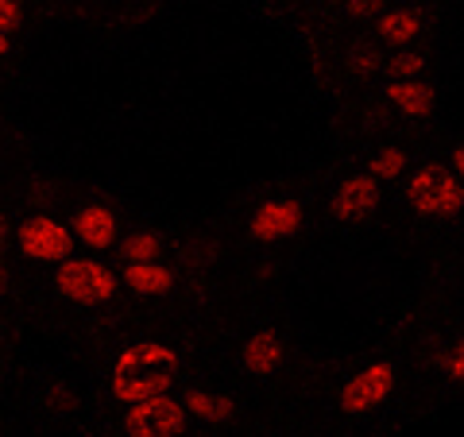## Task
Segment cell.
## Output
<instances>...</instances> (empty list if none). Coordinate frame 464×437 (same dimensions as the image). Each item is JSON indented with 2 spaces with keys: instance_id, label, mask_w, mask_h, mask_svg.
<instances>
[{
  "instance_id": "1",
  "label": "cell",
  "mask_w": 464,
  "mask_h": 437,
  "mask_svg": "<svg viewBox=\"0 0 464 437\" xmlns=\"http://www.w3.org/2000/svg\"><path fill=\"white\" fill-rule=\"evenodd\" d=\"M174 375H179V353L159 341H136L128 345L112 364V399L116 403H143L155 395H167Z\"/></svg>"
},
{
  "instance_id": "2",
  "label": "cell",
  "mask_w": 464,
  "mask_h": 437,
  "mask_svg": "<svg viewBox=\"0 0 464 437\" xmlns=\"http://www.w3.org/2000/svg\"><path fill=\"white\" fill-rule=\"evenodd\" d=\"M406 198H411V206L418 213L433 217V221H445V217H457L464 209V186L457 174L441 163L418 167L411 174V186H406Z\"/></svg>"
},
{
  "instance_id": "3",
  "label": "cell",
  "mask_w": 464,
  "mask_h": 437,
  "mask_svg": "<svg viewBox=\"0 0 464 437\" xmlns=\"http://www.w3.org/2000/svg\"><path fill=\"white\" fill-rule=\"evenodd\" d=\"M54 286H58V295L74 306H105L116 295V286H121V275H112L101 259L70 256L58 264Z\"/></svg>"
},
{
  "instance_id": "4",
  "label": "cell",
  "mask_w": 464,
  "mask_h": 437,
  "mask_svg": "<svg viewBox=\"0 0 464 437\" xmlns=\"http://www.w3.org/2000/svg\"><path fill=\"white\" fill-rule=\"evenodd\" d=\"M16 244L27 259H39V264H63V259L74 256V228L54 221L47 213H35L16 228Z\"/></svg>"
},
{
  "instance_id": "5",
  "label": "cell",
  "mask_w": 464,
  "mask_h": 437,
  "mask_svg": "<svg viewBox=\"0 0 464 437\" xmlns=\"http://www.w3.org/2000/svg\"><path fill=\"white\" fill-rule=\"evenodd\" d=\"M186 406L170 395H155L132 403L124 414V433L128 437H179L186 433Z\"/></svg>"
},
{
  "instance_id": "6",
  "label": "cell",
  "mask_w": 464,
  "mask_h": 437,
  "mask_svg": "<svg viewBox=\"0 0 464 437\" xmlns=\"http://www.w3.org/2000/svg\"><path fill=\"white\" fill-rule=\"evenodd\" d=\"M395 391V368L391 364H368L364 372H356L353 380L341 391V411L344 414H368L380 403H387V395Z\"/></svg>"
},
{
  "instance_id": "7",
  "label": "cell",
  "mask_w": 464,
  "mask_h": 437,
  "mask_svg": "<svg viewBox=\"0 0 464 437\" xmlns=\"http://www.w3.org/2000/svg\"><path fill=\"white\" fill-rule=\"evenodd\" d=\"M380 198H383L380 179H372V174H353V179H344L337 186V194H333V217L344 225H360L380 209Z\"/></svg>"
},
{
  "instance_id": "8",
  "label": "cell",
  "mask_w": 464,
  "mask_h": 437,
  "mask_svg": "<svg viewBox=\"0 0 464 437\" xmlns=\"http://www.w3.org/2000/svg\"><path fill=\"white\" fill-rule=\"evenodd\" d=\"M298 228H302V206L298 201H290V198L264 201V206L252 213V221H248L252 240H259V244H279L286 237H295Z\"/></svg>"
},
{
  "instance_id": "9",
  "label": "cell",
  "mask_w": 464,
  "mask_h": 437,
  "mask_svg": "<svg viewBox=\"0 0 464 437\" xmlns=\"http://www.w3.org/2000/svg\"><path fill=\"white\" fill-rule=\"evenodd\" d=\"M240 360H244V372H248V375H256V380H267V375H275V372H279V364H283V341L275 337L271 329L252 333V337L244 341Z\"/></svg>"
},
{
  "instance_id": "10",
  "label": "cell",
  "mask_w": 464,
  "mask_h": 437,
  "mask_svg": "<svg viewBox=\"0 0 464 437\" xmlns=\"http://www.w3.org/2000/svg\"><path fill=\"white\" fill-rule=\"evenodd\" d=\"M121 283L132 290L136 298H159V295H170L174 290V271L163 267L159 259H148V264H124Z\"/></svg>"
},
{
  "instance_id": "11",
  "label": "cell",
  "mask_w": 464,
  "mask_h": 437,
  "mask_svg": "<svg viewBox=\"0 0 464 437\" xmlns=\"http://www.w3.org/2000/svg\"><path fill=\"white\" fill-rule=\"evenodd\" d=\"M70 228H74V237L85 248H112L116 244V213L109 206H82Z\"/></svg>"
},
{
  "instance_id": "12",
  "label": "cell",
  "mask_w": 464,
  "mask_h": 437,
  "mask_svg": "<svg viewBox=\"0 0 464 437\" xmlns=\"http://www.w3.org/2000/svg\"><path fill=\"white\" fill-rule=\"evenodd\" d=\"M387 101L395 105L402 116L411 121H422V116L433 112V85L422 78H406V82H391L387 85Z\"/></svg>"
},
{
  "instance_id": "13",
  "label": "cell",
  "mask_w": 464,
  "mask_h": 437,
  "mask_svg": "<svg viewBox=\"0 0 464 437\" xmlns=\"http://www.w3.org/2000/svg\"><path fill=\"white\" fill-rule=\"evenodd\" d=\"M375 27H380L383 43H391V47H406V43L418 39V32H422V20H418L411 8H395V12H383V16L375 20Z\"/></svg>"
},
{
  "instance_id": "14",
  "label": "cell",
  "mask_w": 464,
  "mask_h": 437,
  "mask_svg": "<svg viewBox=\"0 0 464 437\" xmlns=\"http://www.w3.org/2000/svg\"><path fill=\"white\" fill-rule=\"evenodd\" d=\"M186 414H194L201 422H228L232 418V399L228 395H213V391H186Z\"/></svg>"
},
{
  "instance_id": "15",
  "label": "cell",
  "mask_w": 464,
  "mask_h": 437,
  "mask_svg": "<svg viewBox=\"0 0 464 437\" xmlns=\"http://www.w3.org/2000/svg\"><path fill=\"white\" fill-rule=\"evenodd\" d=\"M159 252H163V240H159L155 232H132V237H124V244H121L124 264H148V259H159Z\"/></svg>"
},
{
  "instance_id": "16",
  "label": "cell",
  "mask_w": 464,
  "mask_h": 437,
  "mask_svg": "<svg viewBox=\"0 0 464 437\" xmlns=\"http://www.w3.org/2000/svg\"><path fill=\"white\" fill-rule=\"evenodd\" d=\"M387 63V58L380 54V47H375V43H368V39H360V43H353V47H348V70H353V74H375V70H380Z\"/></svg>"
},
{
  "instance_id": "17",
  "label": "cell",
  "mask_w": 464,
  "mask_h": 437,
  "mask_svg": "<svg viewBox=\"0 0 464 437\" xmlns=\"http://www.w3.org/2000/svg\"><path fill=\"white\" fill-rule=\"evenodd\" d=\"M402 170H406V151H399V148L375 151V155H372V163H368V174H372V179H380V182L399 179Z\"/></svg>"
},
{
  "instance_id": "18",
  "label": "cell",
  "mask_w": 464,
  "mask_h": 437,
  "mask_svg": "<svg viewBox=\"0 0 464 437\" xmlns=\"http://www.w3.org/2000/svg\"><path fill=\"white\" fill-rule=\"evenodd\" d=\"M387 70L395 74V82H406V78H422L426 70V58L414 54V51H399L395 58H387Z\"/></svg>"
},
{
  "instance_id": "19",
  "label": "cell",
  "mask_w": 464,
  "mask_h": 437,
  "mask_svg": "<svg viewBox=\"0 0 464 437\" xmlns=\"http://www.w3.org/2000/svg\"><path fill=\"white\" fill-rule=\"evenodd\" d=\"M438 368L449 375V380L464 384V341H457V345H449V348H445V353L438 356Z\"/></svg>"
},
{
  "instance_id": "20",
  "label": "cell",
  "mask_w": 464,
  "mask_h": 437,
  "mask_svg": "<svg viewBox=\"0 0 464 437\" xmlns=\"http://www.w3.org/2000/svg\"><path fill=\"white\" fill-rule=\"evenodd\" d=\"M43 406H47L51 414H66L70 406H74V391H70L66 384H51L47 391H43Z\"/></svg>"
},
{
  "instance_id": "21",
  "label": "cell",
  "mask_w": 464,
  "mask_h": 437,
  "mask_svg": "<svg viewBox=\"0 0 464 437\" xmlns=\"http://www.w3.org/2000/svg\"><path fill=\"white\" fill-rule=\"evenodd\" d=\"M24 20V8H20V0H0V35H8V32H16Z\"/></svg>"
},
{
  "instance_id": "22",
  "label": "cell",
  "mask_w": 464,
  "mask_h": 437,
  "mask_svg": "<svg viewBox=\"0 0 464 437\" xmlns=\"http://www.w3.org/2000/svg\"><path fill=\"white\" fill-rule=\"evenodd\" d=\"M344 8H348V16L353 20H380L383 16L380 0H344Z\"/></svg>"
},
{
  "instance_id": "23",
  "label": "cell",
  "mask_w": 464,
  "mask_h": 437,
  "mask_svg": "<svg viewBox=\"0 0 464 437\" xmlns=\"http://www.w3.org/2000/svg\"><path fill=\"white\" fill-rule=\"evenodd\" d=\"M449 163H453V174L464 182V143H457V148H453V155H449Z\"/></svg>"
},
{
  "instance_id": "24",
  "label": "cell",
  "mask_w": 464,
  "mask_h": 437,
  "mask_svg": "<svg viewBox=\"0 0 464 437\" xmlns=\"http://www.w3.org/2000/svg\"><path fill=\"white\" fill-rule=\"evenodd\" d=\"M32 198H35V201H51V198H54V190H51L47 182H39V190H35Z\"/></svg>"
},
{
  "instance_id": "25",
  "label": "cell",
  "mask_w": 464,
  "mask_h": 437,
  "mask_svg": "<svg viewBox=\"0 0 464 437\" xmlns=\"http://www.w3.org/2000/svg\"><path fill=\"white\" fill-rule=\"evenodd\" d=\"M5 244H8V221L0 217V248H5Z\"/></svg>"
},
{
  "instance_id": "26",
  "label": "cell",
  "mask_w": 464,
  "mask_h": 437,
  "mask_svg": "<svg viewBox=\"0 0 464 437\" xmlns=\"http://www.w3.org/2000/svg\"><path fill=\"white\" fill-rule=\"evenodd\" d=\"M12 51V43H8V35H0V58H5Z\"/></svg>"
},
{
  "instance_id": "27",
  "label": "cell",
  "mask_w": 464,
  "mask_h": 437,
  "mask_svg": "<svg viewBox=\"0 0 464 437\" xmlns=\"http://www.w3.org/2000/svg\"><path fill=\"white\" fill-rule=\"evenodd\" d=\"M8 290V275H5V267H0V295Z\"/></svg>"
},
{
  "instance_id": "28",
  "label": "cell",
  "mask_w": 464,
  "mask_h": 437,
  "mask_svg": "<svg viewBox=\"0 0 464 437\" xmlns=\"http://www.w3.org/2000/svg\"><path fill=\"white\" fill-rule=\"evenodd\" d=\"M325 5H344V0H325Z\"/></svg>"
}]
</instances>
